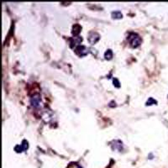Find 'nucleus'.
<instances>
[{
	"mask_svg": "<svg viewBox=\"0 0 168 168\" xmlns=\"http://www.w3.org/2000/svg\"><path fill=\"white\" fill-rule=\"evenodd\" d=\"M29 147V143L27 140H23V142L21 145H17L15 147H14V151L20 153V152H23V151H26Z\"/></svg>",
	"mask_w": 168,
	"mask_h": 168,
	"instance_id": "nucleus-5",
	"label": "nucleus"
},
{
	"mask_svg": "<svg viewBox=\"0 0 168 168\" xmlns=\"http://www.w3.org/2000/svg\"><path fill=\"white\" fill-rule=\"evenodd\" d=\"M40 102H41V96L39 93H35L32 96L30 99V103L34 108H38L40 107Z\"/></svg>",
	"mask_w": 168,
	"mask_h": 168,
	"instance_id": "nucleus-3",
	"label": "nucleus"
},
{
	"mask_svg": "<svg viewBox=\"0 0 168 168\" xmlns=\"http://www.w3.org/2000/svg\"><path fill=\"white\" fill-rule=\"evenodd\" d=\"M81 30H82V26H80L79 25H74L73 27H72V34H74V36H77L78 34H80V32H81Z\"/></svg>",
	"mask_w": 168,
	"mask_h": 168,
	"instance_id": "nucleus-7",
	"label": "nucleus"
},
{
	"mask_svg": "<svg viewBox=\"0 0 168 168\" xmlns=\"http://www.w3.org/2000/svg\"><path fill=\"white\" fill-rule=\"evenodd\" d=\"M75 52L79 57H85L89 53V49L85 46H79L75 49Z\"/></svg>",
	"mask_w": 168,
	"mask_h": 168,
	"instance_id": "nucleus-2",
	"label": "nucleus"
},
{
	"mask_svg": "<svg viewBox=\"0 0 168 168\" xmlns=\"http://www.w3.org/2000/svg\"><path fill=\"white\" fill-rule=\"evenodd\" d=\"M157 100H155L154 98H150L148 100H147V102H146V105L150 106L152 105V104H157Z\"/></svg>",
	"mask_w": 168,
	"mask_h": 168,
	"instance_id": "nucleus-10",
	"label": "nucleus"
},
{
	"mask_svg": "<svg viewBox=\"0 0 168 168\" xmlns=\"http://www.w3.org/2000/svg\"><path fill=\"white\" fill-rule=\"evenodd\" d=\"M114 85L117 88H120V83L119 82V80L117 79V78H114Z\"/></svg>",
	"mask_w": 168,
	"mask_h": 168,
	"instance_id": "nucleus-11",
	"label": "nucleus"
},
{
	"mask_svg": "<svg viewBox=\"0 0 168 168\" xmlns=\"http://www.w3.org/2000/svg\"><path fill=\"white\" fill-rule=\"evenodd\" d=\"M104 57H105L106 60H111L112 58H113V52H112V50H110V49L107 50V52L104 53Z\"/></svg>",
	"mask_w": 168,
	"mask_h": 168,
	"instance_id": "nucleus-8",
	"label": "nucleus"
},
{
	"mask_svg": "<svg viewBox=\"0 0 168 168\" xmlns=\"http://www.w3.org/2000/svg\"><path fill=\"white\" fill-rule=\"evenodd\" d=\"M112 17H113V19L119 20V19H121L123 17V14H121L120 11H114L112 13Z\"/></svg>",
	"mask_w": 168,
	"mask_h": 168,
	"instance_id": "nucleus-9",
	"label": "nucleus"
},
{
	"mask_svg": "<svg viewBox=\"0 0 168 168\" xmlns=\"http://www.w3.org/2000/svg\"><path fill=\"white\" fill-rule=\"evenodd\" d=\"M83 41V38L80 36H74L70 39V44H71V48H77V46H80L81 42Z\"/></svg>",
	"mask_w": 168,
	"mask_h": 168,
	"instance_id": "nucleus-6",
	"label": "nucleus"
},
{
	"mask_svg": "<svg viewBox=\"0 0 168 168\" xmlns=\"http://www.w3.org/2000/svg\"><path fill=\"white\" fill-rule=\"evenodd\" d=\"M100 40L99 34L97 32H90L89 35V41L91 45H94Z\"/></svg>",
	"mask_w": 168,
	"mask_h": 168,
	"instance_id": "nucleus-4",
	"label": "nucleus"
},
{
	"mask_svg": "<svg viewBox=\"0 0 168 168\" xmlns=\"http://www.w3.org/2000/svg\"><path fill=\"white\" fill-rule=\"evenodd\" d=\"M127 39H128L130 46L134 48H136L141 44V38L140 37L139 34H135V33H130Z\"/></svg>",
	"mask_w": 168,
	"mask_h": 168,
	"instance_id": "nucleus-1",
	"label": "nucleus"
}]
</instances>
